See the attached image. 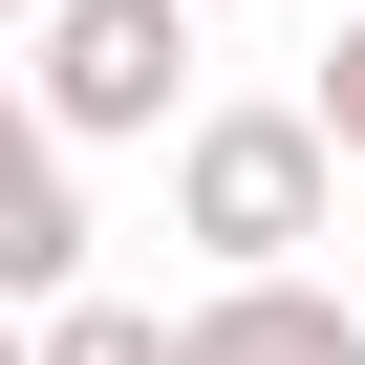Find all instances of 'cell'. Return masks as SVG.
Masks as SVG:
<instances>
[{
    "instance_id": "8992f818",
    "label": "cell",
    "mask_w": 365,
    "mask_h": 365,
    "mask_svg": "<svg viewBox=\"0 0 365 365\" xmlns=\"http://www.w3.org/2000/svg\"><path fill=\"white\" fill-rule=\"evenodd\" d=\"M322 129L365 150V0H344V43H322Z\"/></svg>"
},
{
    "instance_id": "3957f363",
    "label": "cell",
    "mask_w": 365,
    "mask_h": 365,
    "mask_svg": "<svg viewBox=\"0 0 365 365\" xmlns=\"http://www.w3.org/2000/svg\"><path fill=\"white\" fill-rule=\"evenodd\" d=\"M172 365H365V301L301 279V258H258V279H194L172 301Z\"/></svg>"
},
{
    "instance_id": "5b68a950",
    "label": "cell",
    "mask_w": 365,
    "mask_h": 365,
    "mask_svg": "<svg viewBox=\"0 0 365 365\" xmlns=\"http://www.w3.org/2000/svg\"><path fill=\"white\" fill-rule=\"evenodd\" d=\"M22 365H172V301H43Z\"/></svg>"
},
{
    "instance_id": "ba28073f",
    "label": "cell",
    "mask_w": 365,
    "mask_h": 365,
    "mask_svg": "<svg viewBox=\"0 0 365 365\" xmlns=\"http://www.w3.org/2000/svg\"><path fill=\"white\" fill-rule=\"evenodd\" d=\"M215 22H237V0H215Z\"/></svg>"
},
{
    "instance_id": "52a82bcc",
    "label": "cell",
    "mask_w": 365,
    "mask_h": 365,
    "mask_svg": "<svg viewBox=\"0 0 365 365\" xmlns=\"http://www.w3.org/2000/svg\"><path fill=\"white\" fill-rule=\"evenodd\" d=\"M0 22H43V0H0Z\"/></svg>"
},
{
    "instance_id": "277c9868",
    "label": "cell",
    "mask_w": 365,
    "mask_h": 365,
    "mask_svg": "<svg viewBox=\"0 0 365 365\" xmlns=\"http://www.w3.org/2000/svg\"><path fill=\"white\" fill-rule=\"evenodd\" d=\"M0 279H22V322L86 301V129H43V108H22V150H0Z\"/></svg>"
},
{
    "instance_id": "7a4b0ae2",
    "label": "cell",
    "mask_w": 365,
    "mask_h": 365,
    "mask_svg": "<svg viewBox=\"0 0 365 365\" xmlns=\"http://www.w3.org/2000/svg\"><path fill=\"white\" fill-rule=\"evenodd\" d=\"M194 22L215 0H43L22 22V108L86 129V150H172L194 129Z\"/></svg>"
},
{
    "instance_id": "6da1fadb",
    "label": "cell",
    "mask_w": 365,
    "mask_h": 365,
    "mask_svg": "<svg viewBox=\"0 0 365 365\" xmlns=\"http://www.w3.org/2000/svg\"><path fill=\"white\" fill-rule=\"evenodd\" d=\"M344 129H322V86L301 108H194L172 129V237H194L215 279H258V258H301V237H344Z\"/></svg>"
}]
</instances>
